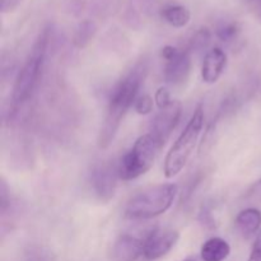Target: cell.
I'll list each match as a JSON object with an SVG mask.
<instances>
[{
  "label": "cell",
  "instance_id": "cell-19",
  "mask_svg": "<svg viewBox=\"0 0 261 261\" xmlns=\"http://www.w3.org/2000/svg\"><path fill=\"white\" fill-rule=\"evenodd\" d=\"M153 105H154V101L150 96L148 94H144V96L139 97L135 101V111L139 115H148L153 111Z\"/></svg>",
  "mask_w": 261,
  "mask_h": 261
},
{
  "label": "cell",
  "instance_id": "cell-4",
  "mask_svg": "<svg viewBox=\"0 0 261 261\" xmlns=\"http://www.w3.org/2000/svg\"><path fill=\"white\" fill-rule=\"evenodd\" d=\"M204 126V110L201 105H199L194 111L193 116L186 124L185 129L181 133L173 145L171 147L170 152L165 158V167L163 172L167 178L175 177L181 172L185 165L188 163L189 158L193 154L195 145L198 143L200 133Z\"/></svg>",
  "mask_w": 261,
  "mask_h": 261
},
{
  "label": "cell",
  "instance_id": "cell-9",
  "mask_svg": "<svg viewBox=\"0 0 261 261\" xmlns=\"http://www.w3.org/2000/svg\"><path fill=\"white\" fill-rule=\"evenodd\" d=\"M178 239H180V233L176 229H154L145 237L143 256L147 260L161 259L175 247Z\"/></svg>",
  "mask_w": 261,
  "mask_h": 261
},
{
  "label": "cell",
  "instance_id": "cell-23",
  "mask_svg": "<svg viewBox=\"0 0 261 261\" xmlns=\"http://www.w3.org/2000/svg\"><path fill=\"white\" fill-rule=\"evenodd\" d=\"M246 4L252 14L261 22V0H246Z\"/></svg>",
  "mask_w": 261,
  "mask_h": 261
},
{
  "label": "cell",
  "instance_id": "cell-11",
  "mask_svg": "<svg viewBox=\"0 0 261 261\" xmlns=\"http://www.w3.org/2000/svg\"><path fill=\"white\" fill-rule=\"evenodd\" d=\"M227 65V54L221 47H214L206 53L201 66V78L205 83L213 84L221 78Z\"/></svg>",
  "mask_w": 261,
  "mask_h": 261
},
{
  "label": "cell",
  "instance_id": "cell-6",
  "mask_svg": "<svg viewBox=\"0 0 261 261\" xmlns=\"http://www.w3.org/2000/svg\"><path fill=\"white\" fill-rule=\"evenodd\" d=\"M161 56L166 61L163 70L165 81L172 86H181L185 83L191 71L190 53L167 45L161 51Z\"/></svg>",
  "mask_w": 261,
  "mask_h": 261
},
{
  "label": "cell",
  "instance_id": "cell-12",
  "mask_svg": "<svg viewBox=\"0 0 261 261\" xmlns=\"http://www.w3.org/2000/svg\"><path fill=\"white\" fill-rule=\"evenodd\" d=\"M237 231L245 239H250L261 231V212L256 208H247L236 217Z\"/></svg>",
  "mask_w": 261,
  "mask_h": 261
},
{
  "label": "cell",
  "instance_id": "cell-25",
  "mask_svg": "<svg viewBox=\"0 0 261 261\" xmlns=\"http://www.w3.org/2000/svg\"><path fill=\"white\" fill-rule=\"evenodd\" d=\"M184 261H199V260L195 259V257H189V259H185Z\"/></svg>",
  "mask_w": 261,
  "mask_h": 261
},
{
  "label": "cell",
  "instance_id": "cell-1",
  "mask_svg": "<svg viewBox=\"0 0 261 261\" xmlns=\"http://www.w3.org/2000/svg\"><path fill=\"white\" fill-rule=\"evenodd\" d=\"M147 65L144 61L137 64L119 83L112 88L107 103L106 115L98 134V147L106 149L111 145L130 107L135 105L137 96L144 81Z\"/></svg>",
  "mask_w": 261,
  "mask_h": 261
},
{
  "label": "cell",
  "instance_id": "cell-2",
  "mask_svg": "<svg viewBox=\"0 0 261 261\" xmlns=\"http://www.w3.org/2000/svg\"><path fill=\"white\" fill-rule=\"evenodd\" d=\"M51 37H53V27L47 25L41 31L38 37L36 38L24 64L18 71L12 92V105H10L9 116H14L17 110L30 99L33 91L37 87L38 81L41 78V73H42L43 64H45L46 55H47V48L50 45Z\"/></svg>",
  "mask_w": 261,
  "mask_h": 261
},
{
  "label": "cell",
  "instance_id": "cell-5",
  "mask_svg": "<svg viewBox=\"0 0 261 261\" xmlns=\"http://www.w3.org/2000/svg\"><path fill=\"white\" fill-rule=\"evenodd\" d=\"M160 149V145L150 134L138 138L132 149L125 153L120 160V178L130 181L147 173L154 163L155 155Z\"/></svg>",
  "mask_w": 261,
  "mask_h": 261
},
{
  "label": "cell",
  "instance_id": "cell-18",
  "mask_svg": "<svg viewBox=\"0 0 261 261\" xmlns=\"http://www.w3.org/2000/svg\"><path fill=\"white\" fill-rule=\"evenodd\" d=\"M23 261H54L53 255L42 247H31Z\"/></svg>",
  "mask_w": 261,
  "mask_h": 261
},
{
  "label": "cell",
  "instance_id": "cell-24",
  "mask_svg": "<svg viewBox=\"0 0 261 261\" xmlns=\"http://www.w3.org/2000/svg\"><path fill=\"white\" fill-rule=\"evenodd\" d=\"M251 194L255 196V198L259 199V200L261 201V180L257 181V182L252 186Z\"/></svg>",
  "mask_w": 261,
  "mask_h": 261
},
{
  "label": "cell",
  "instance_id": "cell-14",
  "mask_svg": "<svg viewBox=\"0 0 261 261\" xmlns=\"http://www.w3.org/2000/svg\"><path fill=\"white\" fill-rule=\"evenodd\" d=\"M161 17L172 27L182 28L190 22L191 14L185 5L171 3L161 9Z\"/></svg>",
  "mask_w": 261,
  "mask_h": 261
},
{
  "label": "cell",
  "instance_id": "cell-8",
  "mask_svg": "<svg viewBox=\"0 0 261 261\" xmlns=\"http://www.w3.org/2000/svg\"><path fill=\"white\" fill-rule=\"evenodd\" d=\"M181 114H182V103L180 101H172L165 109H161L160 112L153 117L149 134L154 138L160 148L166 144L168 138L176 129L181 119Z\"/></svg>",
  "mask_w": 261,
  "mask_h": 261
},
{
  "label": "cell",
  "instance_id": "cell-21",
  "mask_svg": "<svg viewBox=\"0 0 261 261\" xmlns=\"http://www.w3.org/2000/svg\"><path fill=\"white\" fill-rule=\"evenodd\" d=\"M247 261H261V231L257 233L254 246H252L251 254H250Z\"/></svg>",
  "mask_w": 261,
  "mask_h": 261
},
{
  "label": "cell",
  "instance_id": "cell-17",
  "mask_svg": "<svg viewBox=\"0 0 261 261\" xmlns=\"http://www.w3.org/2000/svg\"><path fill=\"white\" fill-rule=\"evenodd\" d=\"M211 37L212 36L208 28H200V30L194 33L193 38H191L190 50L200 51L205 48L211 42Z\"/></svg>",
  "mask_w": 261,
  "mask_h": 261
},
{
  "label": "cell",
  "instance_id": "cell-10",
  "mask_svg": "<svg viewBox=\"0 0 261 261\" xmlns=\"http://www.w3.org/2000/svg\"><path fill=\"white\" fill-rule=\"evenodd\" d=\"M144 241L132 234H121L112 246V261H137L143 255Z\"/></svg>",
  "mask_w": 261,
  "mask_h": 261
},
{
  "label": "cell",
  "instance_id": "cell-13",
  "mask_svg": "<svg viewBox=\"0 0 261 261\" xmlns=\"http://www.w3.org/2000/svg\"><path fill=\"white\" fill-rule=\"evenodd\" d=\"M231 254V246L221 237L206 240L200 250L201 261H224Z\"/></svg>",
  "mask_w": 261,
  "mask_h": 261
},
{
  "label": "cell",
  "instance_id": "cell-22",
  "mask_svg": "<svg viewBox=\"0 0 261 261\" xmlns=\"http://www.w3.org/2000/svg\"><path fill=\"white\" fill-rule=\"evenodd\" d=\"M22 0H0V9L3 13H12L19 7Z\"/></svg>",
  "mask_w": 261,
  "mask_h": 261
},
{
  "label": "cell",
  "instance_id": "cell-3",
  "mask_svg": "<svg viewBox=\"0 0 261 261\" xmlns=\"http://www.w3.org/2000/svg\"><path fill=\"white\" fill-rule=\"evenodd\" d=\"M176 195L177 185L175 184L149 186L130 198L125 208V216L135 221L155 218L172 206Z\"/></svg>",
  "mask_w": 261,
  "mask_h": 261
},
{
  "label": "cell",
  "instance_id": "cell-7",
  "mask_svg": "<svg viewBox=\"0 0 261 261\" xmlns=\"http://www.w3.org/2000/svg\"><path fill=\"white\" fill-rule=\"evenodd\" d=\"M119 163L114 161H103L92 168L91 185L94 194L101 201H110L115 195L117 188Z\"/></svg>",
  "mask_w": 261,
  "mask_h": 261
},
{
  "label": "cell",
  "instance_id": "cell-15",
  "mask_svg": "<svg viewBox=\"0 0 261 261\" xmlns=\"http://www.w3.org/2000/svg\"><path fill=\"white\" fill-rule=\"evenodd\" d=\"M97 32V24L91 19H86L78 24L73 36V43L75 47L83 48L91 42Z\"/></svg>",
  "mask_w": 261,
  "mask_h": 261
},
{
  "label": "cell",
  "instance_id": "cell-16",
  "mask_svg": "<svg viewBox=\"0 0 261 261\" xmlns=\"http://www.w3.org/2000/svg\"><path fill=\"white\" fill-rule=\"evenodd\" d=\"M239 24L232 20H223L216 28V36L223 42H232L239 36Z\"/></svg>",
  "mask_w": 261,
  "mask_h": 261
},
{
  "label": "cell",
  "instance_id": "cell-20",
  "mask_svg": "<svg viewBox=\"0 0 261 261\" xmlns=\"http://www.w3.org/2000/svg\"><path fill=\"white\" fill-rule=\"evenodd\" d=\"M154 102L160 110L165 109L166 106H168V105L172 102V99H171L170 91H168L166 87H161V88H158L157 92H155V94H154Z\"/></svg>",
  "mask_w": 261,
  "mask_h": 261
}]
</instances>
